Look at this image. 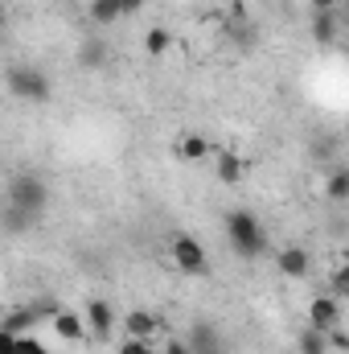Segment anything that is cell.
Masks as SVG:
<instances>
[{
  "label": "cell",
  "instance_id": "obj_23",
  "mask_svg": "<svg viewBox=\"0 0 349 354\" xmlns=\"http://www.w3.org/2000/svg\"><path fill=\"white\" fill-rule=\"evenodd\" d=\"M329 346H333V351H341V354H349V330H341V326H337V330L329 334Z\"/></svg>",
  "mask_w": 349,
  "mask_h": 354
},
{
  "label": "cell",
  "instance_id": "obj_16",
  "mask_svg": "<svg viewBox=\"0 0 349 354\" xmlns=\"http://www.w3.org/2000/svg\"><path fill=\"white\" fill-rule=\"evenodd\" d=\"M325 198L329 202H349V165H333L325 174Z\"/></svg>",
  "mask_w": 349,
  "mask_h": 354
},
{
  "label": "cell",
  "instance_id": "obj_7",
  "mask_svg": "<svg viewBox=\"0 0 349 354\" xmlns=\"http://www.w3.org/2000/svg\"><path fill=\"white\" fill-rule=\"evenodd\" d=\"M308 326H317V330L333 334V330L341 326V301H337L333 292L312 297V301H308Z\"/></svg>",
  "mask_w": 349,
  "mask_h": 354
},
{
  "label": "cell",
  "instance_id": "obj_19",
  "mask_svg": "<svg viewBox=\"0 0 349 354\" xmlns=\"http://www.w3.org/2000/svg\"><path fill=\"white\" fill-rule=\"evenodd\" d=\"M173 46V37H169V29H161V25H152L148 33H144V50L152 54V58H161L165 50Z\"/></svg>",
  "mask_w": 349,
  "mask_h": 354
},
{
  "label": "cell",
  "instance_id": "obj_26",
  "mask_svg": "<svg viewBox=\"0 0 349 354\" xmlns=\"http://www.w3.org/2000/svg\"><path fill=\"white\" fill-rule=\"evenodd\" d=\"M140 8H144V0H123V12H128V17H136Z\"/></svg>",
  "mask_w": 349,
  "mask_h": 354
},
{
  "label": "cell",
  "instance_id": "obj_1",
  "mask_svg": "<svg viewBox=\"0 0 349 354\" xmlns=\"http://www.w3.org/2000/svg\"><path fill=\"white\" fill-rule=\"evenodd\" d=\"M226 239H230V248H235V256H243V260H259L267 256V231H263V223L251 214V210H230L226 214Z\"/></svg>",
  "mask_w": 349,
  "mask_h": 354
},
{
  "label": "cell",
  "instance_id": "obj_15",
  "mask_svg": "<svg viewBox=\"0 0 349 354\" xmlns=\"http://www.w3.org/2000/svg\"><path fill=\"white\" fill-rule=\"evenodd\" d=\"M296 351L300 354H329V334L325 330H317V326H304L300 334H296Z\"/></svg>",
  "mask_w": 349,
  "mask_h": 354
},
{
  "label": "cell",
  "instance_id": "obj_24",
  "mask_svg": "<svg viewBox=\"0 0 349 354\" xmlns=\"http://www.w3.org/2000/svg\"><path fill=\"white\" fill-rule=\"evenodd\" d=\"M161 346H165V354H193L189 351V342H181V338H165Z\"/></svg>",
  "mask_w": 349,
  "mask_h": 354
},
{
  "label": "cell",
  "instance_id": "obj_22",
  "mask_svg": "<svg viewBox=\"0 0 349 354\" xmlns=\"http://www.w3.org/2000/svg\"><path fill=\"white\" fill-rule=\"evenodd\" d=\"M148 346L152 342H144V338H123L119 342V354H148Z\"/></svg>",
  "mask_w": 349,
  "mask_h": 354
},
{
  "label": "cell",
  "instance_id": "obj_10",
  "mask_svg": "<svg viewBox=\"0 0 349 354\" xmlns=\"http://www.w3.org/2000/svg\"><path fill=\"white\" fill-rule=\"evenodd\" d=\"M87 326H90V338L94 342H111L115 334V309L107 301H90L87 305Z\"/></svg>",
  "mask_w": 349,
  "mask_h": 354
},
{
  "label": "cell",
  "instance_id": "obj_3",
  "mask_svg": "<svg viewBox=\"0 0 349 354\" xmlns=\"http://www.w3.org/2000/svg\"><path fill=\"white\" fill-rule=\"evenodd\" d=\"M4 87L8 95H17V99H25V103H50V75L41 71V66H8V75H4Z\"/></svg>",
  "mask_w": 349,
  "mask_h": 354
},
{
  "label": "cell",
  "instance_id": "obj_9",
  "mask_svg": "<svg viewBox=\"0 0 349 354\" xmlns=\"http://www.w3.org/2000/svg\"><path fill=\"white\" fill-rule=\"evenodd\" d=\"M50 326H54V334H58L62 342H87V338H90L87 313H74V309H62Z\"/></svg>",
  "mask_w": 349,
  "mask_h": 354
},
{
  "label": "cell",
  "instance_id": "obj_21",
  "mask_svg": "<svg viewBox=\"0 0 349 354\" xmlns=\"http://www.w3.org/2000/svg\"><path fill=\"white\" fill-rule=\"evenodd\" d=\"M329 288H333V297H337V301H341V297H349V260L337 268L333 276H329Z\"/></svg>",
  "mask_w": 349,
  "mask_h": 354
},
{
  "label": "cell",
  "instance_id": "obj_14",
  "mask_svg": "<svg viewBox=\"0 0 349 354\" xmlns=\"http://www.w3.org/2000/svg\"><path fill=\"white\" fill-rule=\"evenodd\" d=\"M0 354H50L46 351V342H37L33 334H4L0 330Z\"/></svg>",
  "mask_w": 349,
  "mask_h": 354
},
{
  "label": "cell",
  "instance_id": "obj_5",
  "mask_svg": "<svg viewBox=\"0 0 349 354\" xmlns=\"http://www.w3.org/2000/svg\"><path fill=\"white\" fill-rule=\"evenodd\" d=\"M169 256H173V264L185 272V276H210V256H206V248L193 239V235H185V231H177L173 239H169Z\"/></svg>",
  "mask_w": 349,
  "mask_h": 354
},
{
  "label": "cell",
  "instance_id": "obj_13",
  "mask_svg": "<svg viewBox=\"0 0 349 354\" xmlns=\"http://www.w3.org/2000/svg\"><path fill=\"white\" fill-rule=\"evenodd\" d=\"M210 153H214V145H210L201 132H189V136L177 140V157H181V161H206Z\"/></svg>",
  "mask_w": 349,
  "mask_h": 354
},
{
  "label": "cell",
  "instance_id": "obj_25",
  "mask_svg": "<svg viewBox=\"0 0 349 354\" xmlns=\"http://www.w3.org/2000/svg\"><path fill=\"white\" fill-rule=\"evenodd\" d=\"M337 8V0H312V12H333Z\"/></svg>",
  "mask_w": 349,
  "mask_h": 354
},
{
  "label": "cell",
  "instance_id": "obj_17",
  "mask_svg": "<svg viewBox=\"0 0 349 354\" xmlns=\"http://www.w3.org/2000/svg\"><path fill=\"white\" fill-rule=\"evenodd\" d=\"M312 41L317 46L337 41V12H312Z\"/></svg>",
  "mask_w": 349,
  "mask_h": 354
},
{
  "label": "cell",
  "instance_id": "obj_6",
  "mask_svg": "<svg viewBox=\"0 0 349 354\" xmlns=\"http://www.w3.org/2000/svg\"><path fill=\"white\" fill-rule=\"evenodd\" d=\"M123 334H128V338L157 342V338H169V326H165V317H157L152 309H128V317H123Z\"/></svg>",
  "mask_w": 349,
  "mask_h": 354
},
{
  "label": "cell",
  "instance_id": "obj_12",
  "mask_svg": "<svg viewBox=\"0 0 349 354\" xmlns=\"http://www.w3.org/2000/svg\"><path fill=\"white\" fill-rule=\"evenodd\" d=\"M189 351H193V354L222 351V338H218V330H214L210 322H193V330H189Z\"/></svg>",
  "mask_w": 349,
  "mask_h": 354
},
{
  "label": "cell",
  "instance_id": "obj_18",
  "mask_svg": "<svg viewBox=\"0 0 349 354\" xmlns=\"http://www.w3.org/2000/svg\"><path fill=\"white\" fill-rule=\"evenodd\" d=\"M87 12H90L94 25H115L119 17H128V12H123V0H90Z\"/></svg>",
  "mask_w": 349,
  "mask_h": 354
},
{
  "label": "cell",
  "instance_id": "obj_20",
  "mask_svg": "<svg viewBox=\"0 0 349 354\" xmlns=\"http://www.w3.org/2000/svg\"><path fill=\"white\" fill-rule=\"evenodd\" d=\"M79 62H83L87 71H99V66L107 62V50H103V41H83V50H79Z\"/></svg>",
  "mask_w": 349,
  "mask_h": 354
},
{
  "label": "cell",
  "instance_id": "obj_2",
  "mask_svg": "<svg viewBox=\"0 0 349 354\" xmlns=\"http://www.w3.org/2000/svg\"><path fill=\"white\" fill-rule=\"evenodd\" d=\"M8 206L12 210H21V214H29L33 223L46 214V206H50V185H46V177L41 174H21L8 181Z\"/></svg>",
  "mask_w": 349,
  "mask_h": 354
},
{
  "label": "cell",
  "instance_id": "obj_8",
  "mask_svg": "<svg viewBox=\"0 0 349 354\" xmlns=\"http://www.w3.org/2000/svg\"><path fill=\"white\" fill-rule=\"evenodd\" d=\"M275 268H279V276H288V280H304V276L312 272V256H308L300 243H283V248L275 252Z\"/></svg>",
  "mask_w": 349,
  "mask_h": 354
},
{
  "label": "cell",
  "instance_id": "obj_4",
  "mask_svg": "<svg viewBox=\"0 0 349 354\" xmlns=\"http://www.w3.org/2000/svg\"><path fill=\"white\" fill-rule=\"evenodd\" d=\"M58 313H62V309H58L54 301H29V305H17V309H8V313H4V322H0V330L21 338V334H33L41 317H50V322H54Z\"/></svg>",
  "mask_w": 349,
  "mask_h": 354
},
{
  "label": "cell",
  "instance_id": "obj_11",
  "mask_svg": "<svg viewBox=\"0 0 349 354\" xmlns=\"http://www.w3.org/2000/svg\"><path fill=\"white\" fill-rule=\"evenodd\" d=\"M243 177H247V161L239 153H230V149H218V181L222 185H239Z\"/></svg>",
  "mask_w": 349,
  "mask_h": 354
}]
</instances>
